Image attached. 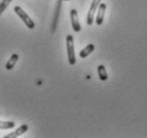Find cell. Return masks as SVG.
Masks as SVG:
<instances>
[{"label": "cell", "instance_id": "cell-10", "mask_svg": "<svg viewBox=\"0 0 147 138\" xmlns=\"http://www.w3.org/2000/svg\"><path fill=\"white\" fill-rule=\"evenodd\" d=\"M15 122L13 121H0V128L1 130H9V128H14Z\"/></svg>", "mask_w": 147, "mask_h": 138}, {"label": "cell", "instance_id": "cell-12", "mask_svg": "<svg viewBox=\"0 0 147 138\" xmlns=\"http://www.w3.org/2000/svg\"><path fill=\"white\" fill-rule=\"evenodd\" d=\"M60 1H70V0H60Z\"/></svg>", "mask_w": 147, "mask_h": 138}, {"label": "cell", "instance_id": "cell-5", "mask_svg": "<svg viewBox=\"0 0 147 138\" xmlns=\"http://www.w3.org/2000/svg\"><path fill=\"white\" fill-rule=\"evenodd\" d=\"M106 10H107V4L106 3H101L98 5V12H97V16H96V25H102L103 22V17H105V14H106Z\"/></svg>", "mask_w": 147, "mask_h": 138}, {"label": "cell", "instance_id": "cell-1", "mask_svg": "<svg viewBox=\"0 0 147 138\" xmlns=\"http://www.w3.org/2000/svg\"><path fill=\"white\" fill-rule=\"evenodd\" d=\"M66 48H67V58L70 65L76 64V56H75V46H74V37L68 34L66 37Z\"/></svg>", "mask_w": 147, "mask_h": 138}, {"label": "cell", "instance_id": "cell-4", "mask_svg": "<svg viewBox=\"0 0 147 138\" xmlns=\"http://www.w3.org/2000/svg\"><path fill=\"white\" fill-rule=\"evenodd\" d=\"M70 20H71V26L75 32H80L81 26L79 22V18H78V12L76 9H73L70 11Z\"/></svg>", "mask_w": 147, "mask_h": 138}, {"label": "cell", "instance_id": "cell-8", "mask_svg": "<svg viewBox=\"0 0 147 138\" xmlns=\"http://www.w3.org/2000/svg\"><path fill=\"white\" fill-rule=\"evenodd\" d=\"M19 59V56L17 55V54H13L11 56V58L9 59V61L7 62V64H5V69L7 70H12L13 67H14V65L16 64V62H17V60Z\"/></svg>", "mask_w": 147, "mask_h": 138}, {"label": "cell", "instance_id": "cell-11", "mask_svg": "<svg viewBox=\"0 0 147 138\" xmlns=\"http://www.w3.org/2000/svg\"><path fill=\"white\" fill-rule=\"evenodd\" d=\"M12 2V0H2L1 2H0V15L2 14L4 12V10L9 7V4Z\"/></svg>", "mask_w": 147, "mask_h": 138}, {"label": "cell", "instance_id": "cell-7", "mask_svg": "<svg viewBox=\"0 0 147 138\" xmlns=\"http://www.w3.org/2000/svg\"><path fill=\"white\" fill-rule=\"evenodd\" d=\"M94 49H95V45H94V44H88V46H85L82 50H80V52H79V56H80V58L84 59V58H86L88 55H91V54L94 52Z\"/></svg>", "mask_w": 147, "mask_h": 138}, {"label": "cell", "instance_id": "cell-6", "mask_svg": "<svg viewBox=\"0 0 147 138\" xmlns=\"http://www.w3.org/2000/svg\"><path fill=\"white\" fill-rule=\"evenodd\" d=\"M28 131V125L27 124H22L19 127H17V130H15L13 133H10L4 136V138H14V137H18L20 135L25 134L26 132Z\"/></svg>", "mask_w": 147, "mask_h": 138}, {"label": "cell", "instance_id": "cell-9", "mask_svg": "<svg viewBox=\"0 0 147 138\" xmlns=\"http://www.w3.org/2000/svg\"><path fill=\"white\" fill-rule=\"evenodd\" d=\"M97 71H98V76H99L100 80H102V82L107 80V79H108V73H107V71H106V67H105V65H102V64L98 65V67H97Z\"/></svg>", "mask_w": 147, "mask_h": 138}, {"label": "cell", "instance_id": "cell-3", "mask_svg": "<svg viewBox=\"0 0 147 138\" xmlns=\"http://www.w3.org/2000/svg\"><path fill=\"white\" fill-rule=\"evenodd\" d=\"M100 2H101V0H93L92 4H91V7H90V10H88V17H86V24H88V26L93 25V22H94V16H95L97 7H98V5L100 4Z\"/></svg>", "mask_w": 147, "mask_h": 138}, {"label": "cell", "instance_id": "cell-2", "mask_svg": "<svg viewBox=\"0 0 147 138\" xmlns=\"http://www.w3.org/2000/svg\"><path fill=\"white\" fill-rule=\"evenodd\" d=\"M14 12L17 14V16H19V17H20V19L25 22V25H26L29 29H34V27H35V24H34V22L31 19V17H30L29 15L27 14L26 12L22 10V7H18V5L14 7Z\"/></svg>", "mask_w": 147, "mask_h": 138}]
</instances>
